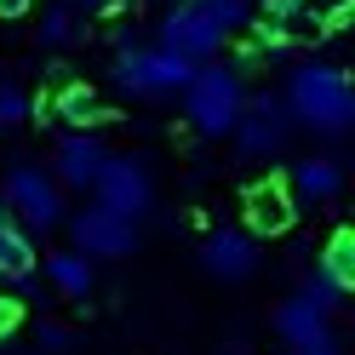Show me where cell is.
<instances>
[{
	"label": "cell",
	"instance_id": "obj_1",
	"mask_svg": "<svg viewBox=\"0 0 355 355\" xmlns=\"http://www.w3.org/2000/svg\"><path fill=\"white\" fill-rule=\"evenodd\" d=\"M286 115L315 132H349V115H355L349 75L338 63H298L286 80Z\"/></svg>",
	"mask_w": 355,
	"mask_h": 355
},
{
	"label": "cell",
	"instance_id": "obj_2",
	"mask_svg": "<svg viewBox=\"0 0 355 355\" xmlns=\"http://www.w3.org/2000/svg\"><path fill=\"white\" fill-rule=\"evenodd\" d=\"M247 103V86H241V69L230 63H195V75L184 80V115L201 138H230V126Z\"/></svg>",
	"mask_w": 355,
	"mask_h": 355
},
{
	"label": "cell",
	"instance_id": "obj_3",
	"mask_svg": "<svg viewBox=\"0 0 355 355\" xmlns=\"http://www.w3.org/2000/svg\"><path fill=\"white\" fill-rule=\"evenodd\" d=\"M189 75H195V63L166 46H126L115 63L121 92H132V98H172V92H184Z\"/></svg>",
	"mask_w": 355,
	"mask_h": 355
},
{
	"label": "cell",
	"instance_id": "obj_4",
	"mask_svg": "<svg viewBox=\"0 0 355 355\" xmlns=\"http://www.w3.org/2000/svg\"><path fill=\"white\" fill-rule=\"evenodd\" d=\"M6 207H17V218H24V230H58L63 224V189H58V178L46 166H35V161H17L6 172V195H0Z\"/></svg>",
	"mask_w": 355,
	"mask_h": 355
},
{
	"label": "cell",
	"instance_id": "obj_5",
	"mask_svg": "<svg viewBox=\"0 0 355 355\" xmlns=\"http://www.w3.org/2000/svg\"><path fill=\"white\" fill-rule=\"evenodd\" d=\"M230 132H235L241 155H252V161H263V155H281V149H286V138H293V115H286V98H275V92L247 98Z\"/></svg>",
	"mask_w": 355,
	"mask_h": 355
},
{
	"label": "cell",
	"instance_id": "obj_6",
	"mask_svg": "<svg viewBox=\"0 0 355 355\" xmlns=\"http://www.w3.org/2000/svg\"><path fill=\"white\" fill-rule=\"evenodd\" d=\"M92 189H98V207L121 212V218H144L149 201H155V178L138 155H109L92 178Z\"/></svg>",
	"mask_w": 355,
	"mask_h": 355
},
{
	"label": "cell",
	"instance_id": "obj_7",
	"mask_svg": "<svg viewBox=\"0 0 355 355\" xmlns=\"http://www.w3.org/2000/svg\"><path fill=\"white\" fill-rule=\"evenodd\" d=\"M69 235H75V252H92V258H126L138 252V218H121L109 207H86L69 218Z\"/></svg>",
	"mask_w": 355,
	"mask_h": 355
},
{
	"label": "cell",
	"instance_id": "obj_8",
	"mask_svg": "<svg viewBox=\"0 0 355 355\" xmlns=\"http://www.w3.org/2000/svg\"><path fill=\"white\" fill-rule=\"evenodd\" d=\"M224 29L212 24V17L195 6V0H178V6L161 17V46L166 52H178V58H189V63H201V58H212L218 46H224Z\"/></svg>",
	"mask_w": 355,
	"mask_h": 355
},
{
	"label": "cell",
	"instance_id": "obj_9",
	"mask_svg": "<svg viewBox=\"0 0 355 355\" xmlns=\"http://www.w3.org/2000/svg\"><path fill=\"white\" fill-rule=\"evenodd\" d=\"M293 218H298V201H293V189H286L281 178H263V184L247 189V224H252V235H286Z\"/></svg>",
	"mask_w": 355,
	"mask_h": 355
},
{
	"label": "cell",
	"instance_id": "obj_10",
	"mask_svg": "<svg viewBox=\"0 0 355 355\" xmlns=\"http://www.w3.org/2000/svg\"><path fill=\"white\" fill-rule=\"evenodd\" d=\"M201 263L218 281H247L258 270V247H252L247 230H212L207 247H201Z\"/></svg>",
	"mask_w": 355,
	"mask_h": 355
},
{
	"label": "cell",
	"instance_id": "obj_11",
	"mask_svg": "<svg viewBox=\"0 0 355 355\" xmlns=\"http://www.w3.org/2000/svg\"><path fill=\"white\" fill-rule=\"evenodd\" d=\"M109 161V149H103V138H92L86 126H75L69 138L58 144V178L69 189H92V178H98V166Z\"/></svg>",
	"mask_w": 355,
	"mask_h": 355
},
{
	"label": "cell",
	"instance_id": "obj_12",
	"mask_svg": "<svg viewBox=\"0 0 355 355\" xmlns=\"http://www.w3.org/2000/svg\"><path fill=\"white\" fill-rule=\"evenodd\" d=\"M327 315H332V309H327V304H321V298L304 286V293H293V298H286V304L275 309V332H281L286 344H309V338H327Z\"/></svg>",
	"mask_w": 355,
	"mask_h": 355
},
{
	"label": "cell",
	"instance_id": "obj_13",
	"mask_svg": "<svg viewBox=\"0 0 355 355\" xmlns=\"http://www.w3.org/2000/svg\"><path fill=\"white\" fill-rule=\"evenodd\" d=\"M286 189H293V201H309V207H327L332 195L344 189V166L327 161V155H304L286 178Z\"/></svg>",
	"mask_w": 355,
	"mask_h": 355
},
{
	"label": "cell",
	"instance_id": "obj_14",
	"mask_svg": "<svg viewBox=\"0 0 355 355\" xmlns=\"http://www.w3.org/2000/svg\"><path fill=\"white\" fill-rule=\"evenodd\" d=\"M35 270V241L24 224H12L6 212H0V281H17Z\"/></svg>",
	"mask_w": 355,
	"mask_h": 355
},
{
	"label": "cell",
	"instance_id": "obj_15",
	"mask_svg": "<svg viewBox=\"0 0 355 355\" xmlns=\"http://www.w3.org/2000/svg\"><path fill=\"white\" fill-rule=\"evenodd\" d=\"M46 281L63 298H86L92 293V263H86V252H52L46 258Z\"/></svg>",
	"mask_w": 355,
	"mask_h": 355
},
{
	"label": "cell",
	"instance_id": "obj_16",
	"mask_svg": "<svg viewBox=\"0 0 355 355\" xmlns=\"http://www.w3.org/2000/svg\"><path fill=\"white\" fill-rule=\"evenodd\" d=\"M58 121L63 126H98V121H109V109H103V98L92 86H63L58 92Z\"/></svg>",
	"mask_w": 355,
	"mask_h": 355
},
{
	"label": "cell",
	"instance_id": "obj_17",
	"mask_svg": "<svg viewBox=\"0 0 355 355\" xmlns=\"http://www.w3.org/2000/svg\"><path fill=\"white\" fill-rule=\"evenodd\" d=\"M321 275L349 293V281H355V235H349V230H332L327 252H321Z\"/></svg>",
	"mask_w": 355,
	"mask_h": 355
},
{
	"label": "cell",
	"instance_id": "obj_18",
	"mask_svg": "<svg viewBox=\"0 0 355 355\" xmlns=\"http://www.w3.org/2000/svg\"><path fill=\"white\" fill-rule=\"evenodd\" d=\"M75 35H80V17H75V6H52L46 17H40V46H69Z\"/></svg>",
	"mask_w": 355,
	"mask_h": 355
},
{
	"label": "cell",
	"instance_id": "obj_19",
	"mask_svg": "<svg viewBox=\"0 0 355 355\" xmlns=\"http://www.w3.org/2000/svg\"><path fill=\"white\" fill-rule=\"evenodd\" d=\"M24 121H29V98H24V86H17L12 75H0V132L24 126Z\"/></svg>",
	"mask_w": 355,
	"mask_h": 355
},
{
	"label": "cell",
	"instance_id": "obj_20",
	"mask_svg": "<svg viewBox=\"0 0 355 355\" xmlns=\"http://www.w3.org/2000/svg\"><path fill=\"white\" fill-rule=\"evenodd\" d=\"M195 6H201V12L212 17V24L224 29V35H235V29L252 17V6H247V0H195Z\"/></svg>",
	"mask_w": 355,
	"mask_h": 355
},
{
	"label": "cell",
	"instance_id": "obj_21",
	"mask_svg": "<svg viewBox=\"0 0 355 355\" xmlns=\"http://www.w3.org/2000/svg\"><path fill=\"white\" fill-rule=\"evenodd\" d=\"M17 315H24V304L0 293V338H12V332H17Z\"/></svg>",
	"mask_w": 355,
	"mask_h": 355
},
{
	"label": "cell",
	"instance_id": "obj_22",
	"mask_svg": "<svg viewBox=\"0 0 355 355\" xmlns=\"http://www.w3.org/2000/svg\"><path fill=\"white\" fill-rule=\"evenodd\" d=\"M304 6H309V0H263V12H270L275 24H286V17H298Z\"/></svg>",
	"mask_w": 355,
	"mask_h": 355
},
{
	"label": "cell",
	"instance_id": "obj_23",
	"mask_svg": "<svg viewBox=\"0 0 355 355\" xmlns=\"http://www.w3.org/2000/svg\"><path fill=\"white\" fill-rule=\"evenodd\" d=\"M286 355H344V349L332 344V332H327V338H309V344H293Z\"/></svg>",
	"mask_w": 355,
	"mask_h": 355
},
{
	"label": "cell",
	"instance_id": "obj_24",
	"mask_svg": "<svg viewBox=\"0 0 355 355\" xmlns=\"http://www.w3.org/2000/svg\"><path fill=\"white\" fill-rule=\"evenodd\" d=\"M40 344H46V349H69V332H63V327H40Z\"/></svg>",
	"mask_w": 355,
	"mask_h": 355
},
{
	"label": "cell",
	"instance_id": "obj_25",
	"mask_svg": "<svg viewBox=\"0 0 355 355\" xmlns=\"http://www.w3.org/2000/svg\"><path fill=\"white\" fill-rule=\"evenodd\" d=\"M69 6H75V12H115L121 0H69Z\"/></svg>",
	"mask_w": 355,
	"mask_h": 355
},
{
	"label": "cell",
	"instance_id": "obj_26",
	"mask_svg": "<svg viewBox=\"0 0 355 355\" xmlns=\"http://www.w3.org/2000/svg\"><path fill=\"white\" fill-rule=\"evenodd\" d=\"M24 12H35V0H0V17H24Z\"/></svg>",
	"mask_w": 355,
	"mask_h": 355
}]
</instances>
